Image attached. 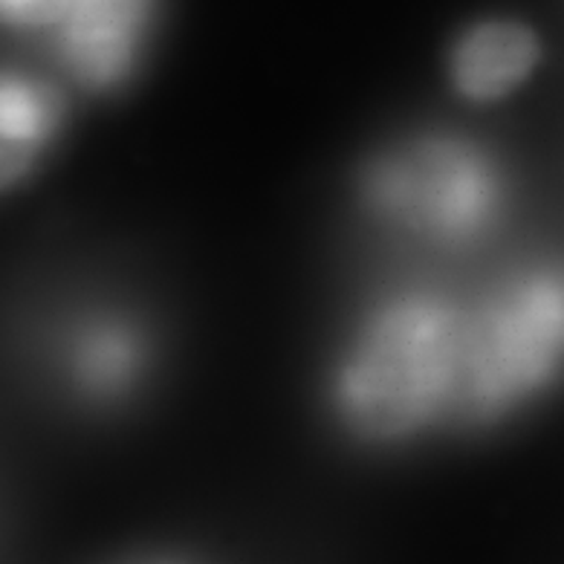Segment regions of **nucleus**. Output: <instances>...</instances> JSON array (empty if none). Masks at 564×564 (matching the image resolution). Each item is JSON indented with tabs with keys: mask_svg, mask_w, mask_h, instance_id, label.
Returning <instances> with one entry per match:
<instances>
[{
	"mask_svg": "<svg viewBox=\"0 0 564 564\" xmlns=\"http://www.w3.org/2000/svg\"><path fill=\"white\" fill-rule=\"evenodd\" d=\"M362 209L379 224L443 249L475 247L503 212V174L478 142L425 133L362 169Z\"/></svg>",
	"mask_w": 564,
	"mask_h": 564,
	"instance_id": "nucleus-2",
	"label": "nucleus"
},
{
	"mask_svg": "<svg viewBox=\"0 0 564 564\" xmlns=\"http://www.w3.org/2000/svg\"><path fill=\"white\" fill-rule=\"evenodd\" d=\"M564 371V270L539 267L503 281L469 310L457 420L495 423Z\"/></svg>",
	"mask_w": 564,
	"mask_h": 564,
	"instance_id": "nucleus-3",
	"label": "nucleus"
},
{
	"mask_svg": "<svg viewBox=\"0 0 564 564\" xmlns=\"http://www.w3.org/2000/svg\"><path fill=\"white\" fill-rule=\"evenodd\" d=\"M64 124V101L53 85L0 70V194L39 169Z\"/></svg>",
	"mask_w": 564,
	"mask_h": 564,
	"instance_id": "nucleus-6",
	"label": "nucleus"
},
{
	"mask_svg": "<svg viewBox=\"0 0 564 564\" xmlns=\"http://www.w3.org/2000/svg\"><path fill=\"white\" fill-rule=\"evenodd\" d=\"M90 0H0V26L44 32L58 39L87 9Z\"/></svg>",
	"mask_w": 564,
	"mask_h": 564,
	"instance_id": "nucleus-7",
	"label": "nucleus"
},
{
	"mask_svg": "<svg viewBox=\"0 0 564 564\" xmlns=\"http://www.w3.org/2000/svg\"><path fill=\"white\" fill-rule=\"evenodd\" d=\"M62 371L78 397L117 402L131 397L148 371V339L117 316L78 322L62 339Z\"/></svg>",
	"mask_w": 564,
	"mask_h": 564,
	"instance_id": "nucleus-4",
	"label": "nucleus"
},
{
	"mask_svg": "<svg viewBox=\"0 0 564 564\" xmlns=\"http://www.w3.org/2000/svg\"><path fill=\"white\" fill-rule=\"evenodd\" d=\"M541 62V41L521 21H484L452 50V85L469 101H498L516 94Z\"/></svg>",
	"mask_w": 564,
	"mask_h": 564,
	"instance_id": "nucleus-5",
	"label": "nucleus"
},
{
	"mask_svg": "<svg viewBox=\"0 0 564 564\" xmlns=\"http://www.w3.org/2000/svg\"><path fill=\"white\" fill-rule=\"evenodd\" d=\"M469 310L429 290L382 299L341 350L330 405L365 443H400L457 420L466 379Z\"/></svg>",
	"mask_w": 564,
	"mask_h": 564,
	"instance_id": "nucleus-1",
	"label": "nucleus"
}]
</instances>
